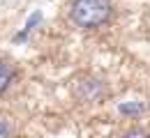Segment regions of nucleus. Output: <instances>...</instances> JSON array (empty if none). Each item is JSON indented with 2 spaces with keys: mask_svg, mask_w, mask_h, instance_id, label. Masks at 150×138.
Here are the masks:
<instances>
[{
  "mask_svg": "<svg viewBox=\"0 0 150 138\" xmlns=\"http://www.w3.org/2000/svg\"><path fill=\"white\" fill-rule=\"evenodd\" d=\"M14 78H16L14 67H12L9 62H2V60H0V95H5V92L12 88Z\"/></svg>",
  "mask_w": 150,
  "mask_h": 138,
  "instance_id": "obj_3",
  "label": "nucleus"
},
{
  "mask_svg": "<svg viewBox=\"0 0 150 138\" xmlns=\"http://www.w3.org/2000/svg\"><path fill=\"white\" fill-rule=\"evenodd\" d=\"M122 138H150V134L146 131V129H129Z\"/></svg>",
  "mask_w": 150,
  "mask_h": 138,
  "instance_id": "obj_4",
  "label": "nucleus"
},
{
  "mask_svg": "<svg viewBox=\"0 0 150 138\" xmlns=\"http://www.w3.org/2000/svg\"><path fill=\"white\" fill-rule=\"evenodd\" d=\"M0 138H12V129L2 118H0Z\"/></svg>",
  "mask_w": 150,
  "mask_h": 138,
  "instance_id": "obj_5",
  "label": "nucleus"
},
{
  "mask_svg": "<svg viewBox=\"0 0 150 138\" xmlns=\"http://www.w3.org/2000/svg\"><path fill=\"white\" fill-rule=\"evenodd\" d=\"M113 16L111 0H72L69 5V19L74 25L83 30H95L106 25Z\"/></svg>",
  "mask_w": 150,
  "mask_h": 138,
  "instance_id": "obj_1",
  "label": "nucleus"
},
{
  "mask_svg": "<svg viewBox=\"0 0 150 138\" xmlns=\"http://www.w3.org/2000/svg\"><path fill=\"white\" fill-rule=\"evenodd\" d=\"M74 95L81 99V101H99V99L104 97V83L99 78L88 76V78L79 81L74 85Z\"/></svg>",
  "mask_w": 150,
  "mask_h": 138,
  "instance_id": "obj_2",
  "label": "nucleus"
}]
</instances>
